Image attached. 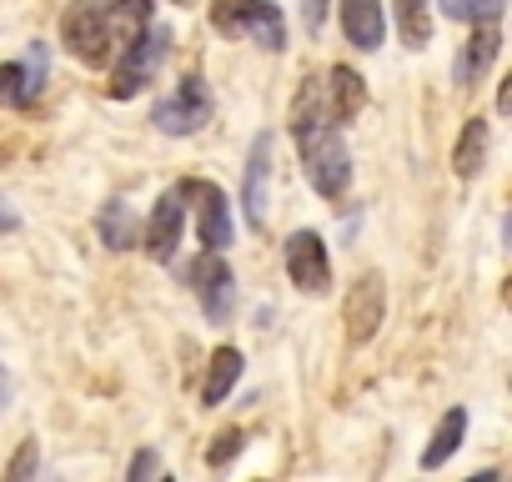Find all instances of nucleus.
<instances>
[{
  "label": "nucleus",
  "instance_id": "19",
  "mask_svg": "<svg viewBox=\"0 0 512 482\" xmlns=\"http://www.w3.org/2000/svg\"><path fill=\"white\" fill-rule=\"evenodd\" d=\"M482 161H487V121L472 116V121L462 126L457 146H452V171H457L462 181H472V176L482 171Z\"/></svg>",
  "mask_w": 512,
  "mask_h": 482
},
{
  "label": "nucleus",
  "instance_id": "21",
  "mask_svg": "<svg viewBox=\"0 0 512 482\" xmlns=\"http://www.w3.org/2000/svg\"><path fill=\"white\" fill-rule=\"evenodd\" d=\"M101 241H106L111 252H126V247H136V241H146V231L136 226V211L126 201H106V211H101Z\"/></svg>",
  "mask_w": 512,
  "mask_h": 482
},
{
  "label": "nucleus",
  "instance_id": "22",
  "mask_svg": "<svg viewBox=\"0 0 512 482\" xmlns=\"http://www.w3.org/2000/svg\"><path fill=\"white\" fill-rule=\"evenodd\" d=\"M507 0H442V16L447 21H462V26H477V21H497Z\"/></svg>",
  "mask_w": 512,
  "mask_h": 482
},
{
  "label": "nucleus",
  "instance_id": "29",
  "mask_svg": "<svg viewBox=\"0 0 512 482\" xmlns=\"http://www.w3.org/2000/svg\"><path fill=\"white\" fill-rule=\"evenodd\" d=\"M502 236H507V247H512V216H507V221H502Z\"/></svg>",
  "mask_w": 512,
  "mask_h": 482
},
{
  "label": "nucleus",
  "instance_id": "4",
  "mask_svg": "<svg viewBox=\"0 0 512 482\" xmlns=\"http://www.w3.org/2000/svg\"><path fill=\"white\" fill-rule=\"evenodd\" d=\"M61 46L81 61V66H106L111 46H116V31H111V16L101 6H91V0H81V6H71L61 16Z\"/></svg>",
  "mask_w": 512,
  "mask_h": 482
},
{
  "label": "nucleus",
  "instance_id": "8",
  "mask_svg": "<svg viewBox=\"0 0 512 482\" xmlns=\"http://www.w3.org/2000/svg\"><path fill=\"white\" fill-rule=\"evenodd\" d=\"M382 317H387V277L382 272H362L342 302V322H347V342L352 347H367L377 332H382Z\"/></svg>",
  "mask_w": 512,
  "mask_h": 482
},
{
  "label": "nucleus",
  "instance_id": "9",
  "mask_svg": "<svg viewBox=\"0 0 512 482\" xmlns=\"http://www.w3.org/2000/svg\"><path fill=\"white\" fill-rule=\"evenodd\" d=\"M282 257H287V277L297 282V292L322 297L332 287V257H327V241L317 231H292Z\"/></svg>",
  "mask_w": 512,
  "mask_h": 482
},
{
  "label": "nucleus",
  "instance_id": "17",
  "mask_svg": "<svg viewBox=\"0 0 512 482\" xmlns=\"http://www.w3.org/2000/svg\"><path fill=\"white\" fill-rule=\"evenodd\" d=\"M392 16H397V36L407 51L432 46V0H392Z\"/></svg>",
  "mask_w": 512,
  "mask_h": 482
},
{
  "label": "nucleus",
  "instance_id": "16",
  "mask_svg": "<svg viewBox=\"0 0 512 482\" xmlns=\"http://www.w3.org/2000/svg\"><path fill=\"white\" fill-rule=\"evenodd\" d=\"M241 382V352L236 347H216L201 377V407H221L231 397V387Z\"/></svg>",
  "mask_w": 512,
  "mask_h": 482
},
{
  "label": "nucleus",
  "instance_id": "23",
  "mask_svg": "<svg viewBox=\"0 0 512 482\" xmlns=\"http://www.w3.org/2000/svg\"><path fill=\"white\" fill-rule=\"evenodd\" d=\"M241 447H246V432H241V427H226V432L216 437V447H211V467H226Z\"/></svg>",
  "mask_w": 512,
  "mask_h": 482
},
{
  "label": "nucleus",
  "instance_id": "1",
  "mask_svg": "<svg viewBox=\"0 0 512 482\" xmlns=\"http://www.w3.org/2000/svg\"><path fill=\"white\" fill-rule=\"evenodd\" d=\"M367 106V86L352 66H332L327 76H312L292 106V131L307 126H347L352 116H362Z\"/></svg>",
  "mask_w": 512,
  "mask_h": 482
},
{
  "label": "nucleus",
  "instance_id": "13",
  "mask_svg": "<svg viewBox=\"0 0 512 482\" xmlns=\"http://www.w3.org/2000/svg\"><path fill=\"white\" fill-rule=\"evenodd\" d=\"M46 71H51L46 41H31L26 61H6V71H0V96H6V106H31L46 86Z\"/></svg>",
  "mask_w": 512,
  "mask_h": 482
},
{
  "label": "nucleus",
  "instance_id": "24",
  "mask_svg": "<svg viewBox=\"0 0 512 482\" xmlns=\"http://www.w3.org/2000/svg\"><path fill=\"white\" fill-rule=\"evenodd\" d=\"M151 472H166V467H161V457H156L151 447H141V452L131 457V467H126V477H131V482H141V477H151Z\"/></svg>",
  "mask_w": 512,
  "mask_h": 482
},
{
  "label": "nucleus",
  "instance_id": "6",
  "mask_svg": "<svg viewBox=\"0 0 512 482\" xmlns=\"http://www.w3.org/2000/svg\"><path fill=\"white\" fill-rule=\"evenodd\" d=\"M166 41H171V36H166V31H156V26H151L141 41H131V46L121 51V61H116V71H111V86H106V91H111L116 101L141 96V91L156 81L161 61H166Z\"/></svg>",
  "mask_w": 512,
  "mask_h": 482
},
{
  "label": "nucleus",
  "instance_id": "2",
  "mask_svg": "<svg viewBox=\"0 0 512 482\" xmlns=\"http://www.w3.org/2000/svg\"><path fill=\"white\" fill-rule=\"evenodd\" d=\"M292 136H297L302 171H307L312 191L322 201L347 196V186H352V151L342 141V126H307V131H292Z\"/></svg>",
  "mask_w": 512,
  "mask_h": 482
},
{
  "label": "nucleus",
  "instance_id": "27",
  "mask_svg": "<svg viewBox=\"0 0 512 482\" xmlns=\"http://www.w3.org/2000/svg\"><path fill=\"white\" fill-rule=\"evenodd\" d=\"M497 111L512 116V71H507V81H502V91H497Z\"/></svg>",
  "mask_w": 512,
  "mask_h": 482
},
{
  "label": "nucleus",
  "instance_id": "12",
  "mask_svg": "<svg viewBox=\"0 0 512 482\" xmlns=\"http://www.w3.org/2000/svg\"><path fill=\"white\" fill-rule=\"evenodd\" d=\"M191 287L201 297V312L211 322H226L231 307H236V282H231V267L221 262V252H206L196 267H191Z\"/></svg>",
  "mask_w": 512,
  "mask_h": 482
},
{
  "label": "nucleus",
  "instance_id": "28",
  "mask_svg": "<svg viewBox=\"0 0 512 482\" xmlns=\"http://www.w3.org/2000/svg\"><path fill=\"white\" fill-rule=\"evenodd\" d=\"M502 302H507V307H512V277H507V282H502Z\"/></svg>",
  "mask_w": 512,
  "mask_h": 482
},
{
  "label": "nucleus",
  "instance_id": "26",
  "mask_svg": "<svg viewBox=\"0 0 512 482\" xmlns=\"http://www.w3.org/2000/svg\"><path fill=\"white\" fill-rule=\"evenodd\" d=\"M31 467H36V442H26V447H21V457H16V462H11V472H6V482H21Z\"/></svg>",
  "mask_w": 512,
  "mask_h": 482
},
{
  "label": "nucleus",
  "instance_id": "20",
  "mask_svg": "<svg viewBox=\"0 0 512 482\" xmlns=\"http://www.w3.org/2000/svg\"><path fill=\"white\" fill-rule=\"evenodd\" d=\"M111 16V31H116V46L126 51L131 41H141L151 31V0H111L106 6Z\"/></svg>",
  "mask_w": 512,
  "mask_h": 482
},
{
  "label": "nucleus",
  "instance_id": "3",
  "mask_svg": "<svg viewBox=\"0 0 512 482\" xmlns=\"http://www.w3.org/2000/svg\"><path fill=\"white\" fill-rule=\"evenodd\" d=\"M211 26L236 41H256L262 51H287V21L272 0H211Z\"/></svg>",
  "mask_w": 512,
  "mask_h": 482
},
{
  "label": "nucleus",
  "instance_id": "15",
  "mask_svg": "<svg viewBox=\"0 0 512 482\" xmlns=\"http://www.w3.org/2000/svg\"><path fill=\"white\" fill-rule=\"evenodd\" d=\"M342 31L357 51H377L382 36H387V21H382V0H342Z\"/></svg>",
  "mask_w": 512,
  "mask_h": 482
},
{
  "label": "nucleus",
  "instance_id": "10",
  "mask_svg": "<svg viewBox=\"0 0 512 482\" xmlns=\"http://www.w3.org/2000/svg\"><path fill=\"white\" fill-rule=\"evenodd\" d=\"M272 151H277V136L262 131L251 141V156H246V181H241V211L246 221L262 231L267 226V201H272Z\"/></svg>",
  "mask_w": 512,
  "mask_h": 482
},
{
  "label": "nucleus",
  "instance_id": "5",
  "mask_svg": "<svg viewBox=\"0 0 512 482\" xmlns=\"http://www.w3.org/2000/svg\"><path fill=\"white\" fill-rule=\"evenodd\" d=\"M181 196L191 201V216H196V236H201V247L206 252H226L231 247V236H236V221H231V201L216 181H181Z\"/></svg>",
  "mask_w": 512,
  "mask_h": 482
},
{
  "label": "nucleus",
  "instance_id": "18",
  "mask_svg": "<svg viewBox=\"0 0 512 482\" xmlns=\"http://www.w3.org/2000/svg\"><path fill=\"white\" fill-rule=\"evenodd\" d=\"M462 437H467V407H447V417L437 422L432 442L422 447V467H427V472H432V467H442V462L462 447Z\"/></svg>",
  "mask_w": 512,
  "mask_h": 482
},
{
  "label": "nucleus",
  "instance_id": "14",
  "mask_svg": "<svg viewBox=\"0 0 512 482\" xmlns=\"http://www.w3.org/2000/svg\"><path fill=\"white\" fill-rule=\"evenodd\" d=\"M497 51H502V31H497V21H477L472 26V36L462 41V56H457V86L462 91H472L482 76H487V66L497 61Z\"/></svg>",
  "mask_w": 512,
  "mask_h": 482
},
{
  "label": "nucleus",
  "instance_id": "7",
  "mask_svg": "<svg viewBox=\"0 0 512 482\" xmlns=\"http://www.w3.org/2000/svg\"><path fill=\"white\" fill-rule=\"evenodd\" d=\"M156 131H166V136H196L206 121H211V86L201 81V76H186L171 96H161L156 101Z\"/></svg>",
  "mask_w": 512,
  "mask_h": 482
},
{
  "label": "nucleus",
  "instance_id": "25",
  "mask_svg": "<svg viewBox=\"0 0 512 482\" xmlns=\"http://www.w3.org/2000/svg\"><path fill=\"white\" fill-rule=\"evenodd\" d=\"M327 6H332V0H302V26H307L312 36H322V21H327Z\"/></svg>",
  "mask_w": 512,
  "mask_h": 482
},
{
  "label": "nucleus",
  "instance_id": "11",
  "mask_svg": "<svg viewBox=\"0 0 512 482\" xmlns=\"http://www.w3.org/2000/svg\"><path fill=\"white\" fill-rule=\"evenodd\" d=\"M181 221H186V196H181V186L176 191H166L156 206H151V216H146V257L151 262H171L176 257V247H181Z\"/></svg>",
  "mask_w": 512,
  "mask_h": 482
}]
</instances>
